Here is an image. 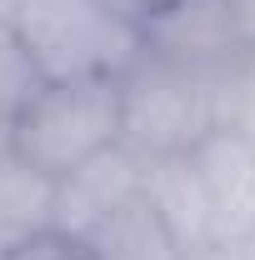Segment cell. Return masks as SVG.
<instances>
[{"label":"cell","instance_id":"obj_1","mask_svg":"<svg viewBox=\"0 0 255 260\" xmlns=\"http://www.w3.org/2000/svg\"><path fill=\"white\" fill-rule=\"evenodd\" d=\"M240 65H185L140 50L120 75V145L145 165L190 155L205 135L225 130Z\"/></svg>","mask_w":255,"mask_h":260},{"label":"cell","instance_id":"obj_2","mask_svg":"<svg viewBox=\"0 0 255 260\" xmlns=\"http://www.w3.org/2000/svg\"><path fill=\"white\" fill-rule=\"evenodd\" d=\"M40 80L125 75L145 50V30L105 0H0Z\"/></svg>","mask_w":255,"mask_h":260},{"label":"cell","instance_id":"obj_3","mask_svg":"<svg viewBox=\"0 0 255 260\" xmlns=\"http://www.w3.org/2000/svg\"><path fill=\"white\" fill-rule=\"evenodd\" d=\"M120 145V75L45 80L10 120L15 160L60 180Z\"/></svg>","mask_w":255,"mask_h":260},{"label":"cell","instance_id":"obj_4","mask_svg":"<svg viewBox=\"0 0 255 260\" xmlns=\"http://www.w3.org/2000/svg\"><path fill=\"white\" fill-rule=\"evenodd\" d=\"M145 50L185 65H240L235 0H165L145 20Z\"/></svg>","mask_w":255,"mask_h":260},{"label":"cell","instance_id":"obj_5","mask_svg":"<svg viewBox=\"0 0 255 260\" xmlns=\"http://www.w3.org/2000/svg\"><path fill=\"white\" fill-rule=\"evenodd\" d=\"M140 185H145V160H135L125 145H115V150H105V155H95L80 170L55 180V190H50V225L80 240L115 205H125Z\"/></svg>","mask_w":255,"mask_h":260},{"label":"cell","instance_id":"obj_6","mask_svg":"<svg viewBox=\"0 0 255 260\" xmlns=\"http://www.w3.org/2000/svg\"><path fill=\"white\" fill-rule=\"evenodd\" d=\"M190 165L205 185L210 215H215V240L255 235V150L250 145L225 125L190 150Z\"/></svg>","mask_w":255,"mask_h":260},{"label":"cell","instance_id":"obj_7","mask_svg":"<svg viewBox=\"0 0 255 260\" xmlns=\"http://www.w3.org/2000/svg\"><path fill=\"white\" fill-rule=\"evenodd\" d=\"M90 260H190V250L175 240V230L160 220L150 195L135 190L125 205H115L95 230L80 235Z\"/></svg>","mask_w":255,"mask_h":260},{"label":"cell","instance_id":"obj_8","mask_svg":"<svg viewBox=\"0 0 255 260\" xmlns=\"http://www.w3.org/2000/svg\"><path fill=\"white\" fill-rule=\"evenodd\" d=\"M140 190L150 195V205L160 210V220L175 230V240H180L190 255L215 240V215H210V200H205V185H200V175H195L190 155L150 160Z\"/></svg>","mask_w":255,"mask_h":260},{"label":"cell","instance_id":"obj_9","mask_svg":"<svg viewBox=\"0 0 255 260\" xmlns=\"http://www.w3.org/2000/svg\"><path fill=\"white\" fill-rule=\"evenodd\" d=\"M50 190H55V180H45L25 160H15V155L0 160V255L50 225Z\"/></svg>","mask_w":255,"mask_h":260},{"label":"cell","instance_id":"obj_10","mask_svg":"<svg viewBox=\"0 0 255 260\" xmlns=\"http://www.w3.org/2000/svg\"><path fill=\"white\" fill-rule=\"evenodd\" d=\"M40 85H45V80L35 75L30 55H25L20 35L10 30L5 5H0V115H5V120H15V110H20V105L40 90Z\"/></svg>","mask_w":255,"mask_h":260},{"label":"cell","instance_id":"obj_11","mask_svg":"<svg viewBox=\"0 0 255 260\" xmlns=\"http://www.w3.org/2000/svg\"><path fill=\"white\" fill-rule=\"evenodd\" d=\"M0 260H90V250H85V240L45 225V230H35V235H25L20 245H10Z\"/></svg>","mask_w":255,"mask_h":260},{"label":"cell","instance_id":"obj_12","mask_svg":"<svg viewBox=\"0 0 255 260\" xmlns=\"http://www.w3.org/2000/svg\"><path fill=\"white\" fill-rule=\"evenodd\" d=\"M225 125L255 150V60H245L240 75H235V95H230V120Z\"/></svg>","mask_w":255,"mask_h":260},{"label":"cell","instance_id":"obj_13","mask_svg":"<svg viewBox=\"0 0 255 260\" xmlns=\"http://www.w3.org/2000/svg\"><path fill=\"white\" fill-rule=\"evenodd\" d=\"M190 260H255V235H230V240H210L205 250H195Z\"/></svg>","mask_w":255,"mask_h":260},{"label":"cell","instance_id":"obj_14","mask_svg":"<svg viewBox=\"0 0 255 260\" xmlns=\"http://www.w3.org/2000/svg\"><path fill=\"white\" fill-rule=\"evenodd\" d=\"M235 35H240L245 60H255V0H235Z\"/></svg>","mask_w":255,"mask_h":260},{"label":"cell","instance_id":"obj_15","mask_svg":"<svg viewBox=\"0 0 255 260\" xmlns=\"http://www.w3.org/2000/svg\"><path fill=\"white\" fill-rule=\"evenodd\" d=\"M105 5H110L115 15H125V20H135V25L145 30V20L155 15V10H160V5H165V0H105Z\"/></svg>","mask_w":255,"mask_h":260},{"label":"cell","instance_id":"obj_16","mask_svg":"<svg viewBox=\"0 0 255 260\" xmlns=\"http://www.w3.org/2000/svg\"><path fill=\"white\" fill-rule=\"evenodd\" d=\"M5 155H15V150H10V120L0 115V160H5Z\"/></svg>","mask_w":255,"mask_h":260}]
</instances>
